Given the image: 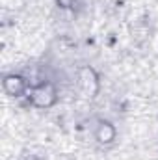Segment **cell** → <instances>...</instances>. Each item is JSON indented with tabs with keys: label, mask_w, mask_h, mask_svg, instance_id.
<instances>
[{
	"label": "cell",
	"mask_w": 158,
	"mask_h": 160,
	"mask_svg": "<svg viewBox=\"0 0 158 160\" xmlns=\"http://www.w3.org/2000/svg\"><path fill=\"white\" fill-rule=\"evenodd\" d=\"M30 101H32V104H36V106H39V108L50 106V104L56 101V88H54L50 82H43L37 88L32 89Z\"/></svg>",
	"instance_id": "cell-1"
},
{
	"label": "cell",
	"mask_w": 158,
	"mask_h": 160,
	"mask_svg": "<svg viewBox=\"0 0 158 160\" xmlns=\"http://www.w3.org/2000/svg\"><path fill=\"white\" fill-rule=\"evenodd\" d=\"M4 89L13 97H21L26 91V80L19 75H7L4 77Z\"/></svg>",
	"instance_id": "cell-2"
},
{
	"label": "cell",
	"mask_w": 158,
	"mask_h": 160,
	"mask_svg": "<svg viewBox=\"0 0 158 160\" xmlns=\"http://www.w3.org/2000/svg\"><path fill=\"white\" fill-rule=\"evenodd\" d=\"M95 140L99 143H110L116 140V128L112 123L108 121H99V125L95 127Z\"/></svg>",
	"instance_id": "cell-3"
},
{
	"label": "cell",
	"mask_w": 158,
	"mask_h": 160,
	"mask_svg": "<svg viewBox=\"0 0 158 160\" xmlns=\"http://www.w3.org/2000/svg\"><path fill=\"white\" fill-rule=\"evenodd\" d=\"M80 86H82V89H84L89 97H93V95L97 93L99 82H97V78H95V75H93L91 69H84V71L80 73Z\"/></svg>",
	"instance_id": "cell-4"
},
{
	"label": "cell",
	"mask_w": 158,
	"mask_h": 160,
	"mask_svg": "<svg viewBox=\"0 0 158 160\" xmlns=\"http://www.w3.org/2000/svg\"><path fill=\"white\" fill-rule=\"evenodd\" d=\"M75 4V0H58V6H62V8H71Z\"/></svg>",
	"instance_id": "cell-5"
}]
</instances>
